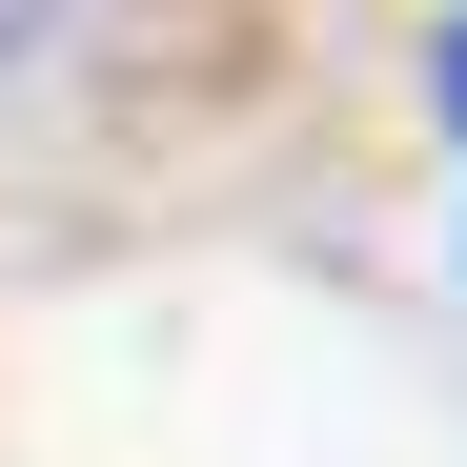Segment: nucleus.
<instances>
[{
  "label": "nucleus",
  "mask_w": 467,
  "mask_h": 467,
  "mask_svg": "<svg viewBox=\"0 0 467 467\" xmlns=\"http://www.w3.org/2000/svg\"><path fill=\"white\" fill-rule=\"evenodd\" d=\"M427 122H447V163H467V21L427 41Z\"/></svg>",
  "instance_id": "f257e3e1"
},
{
  "label": "nucleus",
  "mask_w": 467,
  "mask_h": 467,
  "mask_svg": "<svg viewBox=\"0 0 467 467\" xmlns=\"http://www.w3.org/2000/svg\"><path fill=\"white\" fill-rule=\"evenodd\" d=\"M21 21H41V0H0V61H21Z\"/></svg>",
  "instance_id": "f03ea898"
}]
</instances>
